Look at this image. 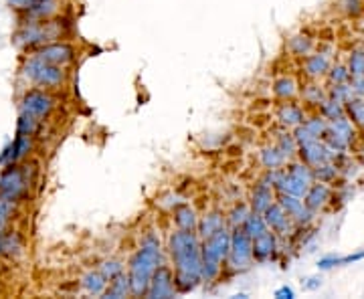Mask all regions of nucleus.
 <instances>
[{
    "label": "nucleus",
    "instance_id": "nucleus-1",
    "mask_svg": "<svg viewBox=\"0 0 364 299\" xmlns=\"http://www.w3.org/2000/svg\"><path fill=\"white\" fill-rule=\"evenodd\" d=\"M200 237L196 231H172L166 243L170 267L178 293H191L203 283V253Z\"/></svg>",
    "mask_w": 364,
    "mask_h": 299
},
{
    "label": "nucleus",
    "instance_id": "nucleus-2",
    "mask_svg": "<svg viewBox=\"0 0 364 299\" xmlns=\"http://www.w3.org/2000/svg\"><path fill=\"white\" fill-rule=\"evenodd\" d=\"M162 265V243L154 231H148L140 241V247L128 261V277L132 283V298H146L152 275Z\"/></svg>",
    "mask_w": 364,
    "mask_h": 299
},
{
    "label": "nucleus",
    "instance_id": "nucleus-3",
    "mask_svg": "<svg viewBox=\"0 0 364 299\" xmlns=\"http://www.w3.org/2000/svg\"><path fill=\"white\" fill-rule=\"evenodd\" d=\"M229 249H231V229L229 227L203 239L200 253H203V283L205 286H210L221 279L223 271L227 269Z\"/></svg>",
    "mask_w": 364,
    "mask_h": 299
},
{
    "label": "nucleus",
    "instance_id": "nucleus-4",
    "mask_svg": "<svg viewBox=\"0 0 364 299\" xmlns=\"http://www.w3.org/2000/svg\"><path fill=\"white\" fill-rule=\"evenodd\" d=\"M269 183L275 186L277 192H287V195L306 196L308 188L316 183L314 178V168L304 164L301 160H289L282 170H265L263 174Z\"/></svg>",
    "mask_w": 364,
    "mask_h": 299
},
{
    "label": "nucleus",
    "instance_id": "nucleus-5",
    "mask_svg": "<svg viewBox=\"0 0 364 299\" xmlns=\"http://www.w3.org/2000/svg\"><path fill=\"white\" fill-rule=\"evenodd\" d=\"M63 35V25L55 18H28L14 33V45L21 49H39L47 43L59 40Z\"/></svg>",
    "mask_w": 364,
    "mask_h": 299
},
{
    "label": "nucleus",
    "instance_id": "nucleus-6",
    "mask_svg": "<svg viewBox=\"0 0 364 299\" xmlns=\"http://www.w3.org/2000/svg\"><path fill=\"white\" fill-rule=\"evenodd\" d=\"M23 75H25L35 87L41 89H57L65 83V67L53 65L43 61L37 55H31L23 65Z\"/></svg>",
    "mask_w": 364,
    "mask_h": 299
},
{
    "label": "nucleus",
    "instance_id": "nucleus-7",
    "mask_svg": "<svg viewBox=\"0 0 364 299\" xmlns=\"http://www.w3.org/2000/svg\"><path fill=\"white\" fill-rule=\"evenodd\" d=\"M31 183H33L31 170H26V166H21V162L9 164L0 174V198L16 205L26 196Z\"/></svg>",
    "mask_w": 364,
    "mask_h": 299
},
{
    "label": "nucleus",
    "instance_id": "nucleus-8",
    "mask_svg": "<svg viewBox=\"0 0 364 299\" xmlns=\"http://www.w3.org/2000/svg\"><path fill=\"white\" fill-rule=\"evenodd\" d=\"M253 239L243 227L231 229V249L227 257V269L233 273H243L253 265Z\"/></svg>",
    "mask_w": 364,
    "mask_h": 299
},
{
    "label": "nucleus",
    "instance_id": "nucleus-9",
    "mask_svg": "<svg viewBox=\"0 0 364 299\" xmlns=\"http://www.w3.org/2000/svg\"><path fill=\"white\" fill-rule=\"evenodd\" d=\"M356 126L348 117H340L336 121H328V130L324 134V140L334 154H346L356 138Z\"/></svg>",
    "mask_w": 364,
    "mask_h": 299
},
{
    "label": "nucleus",
    "instance_id": "nucleus-10",
    "mask_svg": "<svg viewBox=\"0 0 364 299\" xmlns=\"http://www.w3.org/2000/svg\"><path fill=\"white\" fill-rule=\"evenodd\" d=\"M55 109V97L47 89H28V92L21 97V114L33 116L35 119H47Z\"/></svg>",
    "mask_w": 364,
    "mask_h": 299
},
{
    "label": "nucleus",
    "instance_id": "nucleus-11",
    "mask_svg": "<svg viewBox=\"0 0 364 299\" xmlns=\"http://www.w3.org/2000/svg\"><path fill=\"white\" fill-rule=\"evenodd\" d=\"M178 293L176 283H174V271L170 265H160L156 269V273L152 275V281L148 286L146 298L150 299H170Z\"/></svg>",
    "mask_w": 364,
    "mask_h": 299
},
{
    "label": "nucleus",
    "instance_id": "nucleus-12",
    "mask_svg": "<svg viewBox=\"0 0 364 299\" xmlns=\"http://www.w3.org/2000/svg\"><path fill=\"white\" fill-rule=\"evenodd\" d=\"M33 55H37V57H41V59L47 61V63H53V65L59 67L71 65V63L75 61V57H77L75 47L65 43V40H53V43H47V45H43L39 49H35Z\"/></svg>",
    "mask_w": 364,
    "mask_h": 299
},
{
    "label": "nucleus",
    "instance_id": "nucleus-13",
    "mask_svg": "<svg viewBox=\"0 0 364 299\" xmlns=\"http://www.w3.org/2000/svg\"><path fill=\"white\" fill-rule=\"evenodd\" d=\"M261 214H263V219L267 222V227H269L279 239H291V234L296 233V229H298L296 222L291 221V217L287 214L286 210H284V207H282L277 200L265 208Z\"/></svg>",
    "mask_w": 364,
    "mask_h": 299
},
{
    "label": "nucleus",
    "instance_id": "nucleus-14",
    "mask_svg": "<svg viewBox=\"0 0 364 299\" xmlns=\"http://www.w3.org/2000/svg\"><path fill=\"white\" fill-rule=\"evenodd\" d=\"M338 154H334L324 140H312V142L301 143L298 148V160H301L304 164H308L312 168L324 164V162H330Z\"/></svg>",
    "mask_w": 364,
    "mask_h": 299
},
{
    "label": "nucleus",
    "instance_id": "nucleus-15",
    "mask_svg": "<svg viewBox=\"0 0 364 299\" xmlns=\"http://www.w3.org/2000/svg\"><path fill=\"white\" fill-rule=\"evenodd\" d=\"M277 202L284 207L287 214L291 217V221L296 222V227H308L314 219L312 210H308L306 202L301 196L287 195V192H277Z\"/></svg>",
    "mask_w": 364,
    "mask_h": 299
},
{
    "label": "nucleus",
    "instance_id": "nucleus-16",
    "mask_svg": "<svg viewBox=\"0 0 364 299\" xmlns=\"http://www.w3.org/2000/svg\"><path fill=\"white\" fill-rule=\"evenodd\" d=\"M306 105H299L296 99H287V102H279L275 107V119L282 128L294 130L306 121Z\"/></svg>",
    "mask_w": 364,
    "mask_h": 299
},
{
    "label": "nucleus",
    "instance_id": "nucleus-17",
    "mask_svg": "<svg viewBox=\"0 0 364 299\" xmlns=\"http://www.w3.org/2000/svg\"><path fill=\"white\" fill-rule=\"evenodd\" d=\"M277 200V190L265 176H261L257 183L253 184L251 195H249V207L253 212H263L265 208Z\"/></svg>",
    "mask_w": 364,
    "mask_h": 299
},
{
    "label": "nucleus",
    "instance_id": "nucleus-18",
    "mask_svg": "<svg viewBox=\"0 0 364 299\" xmlns=\"http://www.w3.org/2000/svg\"><path fill=\"white\" fill-rule=\"evenodd\" d=\"M279 237L273 233L272 229L265 231L259 237L253 239V261L255 263H267V261H273L279 253Z\"/></svg>",
    "mask_w": 364,
    "mask_h": 299
},
{
    "label": "nucleus",
    "instance_id": "nucleus-19",
    "mask_svg": "<svg viewBox=\"0 0 364 299\" xmlns=\"http://www.w3.org/2000/svg\"><path fill=\"white\" fill-rule=\"evenodd\" d=\"M332 67L330 55L322 49L312 51L308 57L301 59V73L306 79H326V73Z\"/></svg>",
    "mask_w": 364,
    "mask_h": 299
},
{
    "label": "nucleus",
    "instance_id": "nucleus-20",
    "mask_svg": "<svg viewBox=\"0 0 364 299\" xmlns=\"http://www.w3.org/2000/svg\"><path fill=\"white\" fill-rule=\"evenodd\" d=\"M332 198H334V188H332V184H326V183H316L308 188V192L304 196V202H306V207L308 210H312L314 214H318V212H322L330 202H332Z\"/></svg>",
    "mask_w": 364,
    "mask_h": 299
},
{
    "label": "nucleus",
    "instance_id": "nucleus-21",
    "mask_svg": "<svg viewBox=\"0 0 364 299\" xmlns=\"http://www.w3.org/2000/svg\"><path fill=\"white\" fill-rule=\"evenodd\" d=\"M299 97L306 107L318 109L320 104L328 97V85H322L320 79H306L304 85L299 87Z\"/></svg>",
    "mask_w": 364,
    "mask_h": 299
},
{
    "label": "nucleus",
    "instance_id": "nucleus-22",
    "mask_svg": "<svg viewBox=\"0 0 364 299\" xmlns=\"http://www.w3.org/2000/svg\"><path fill=\"white\" fill-rule=\"evenodd\" d=\"M198 219L200 214L196 212V208L188 202H178L176 207L172 208V222L176 229L181 231H196L198 227Z\"/></svg>",
    "mask_w": 364,
    "mask_h": 299
},
{
    "label": "nucleus",
    "instance_id": "nucleus-23",
    "mask_svg": "<svg viewBox=\"0 0 364 299\" xmlns=\"http://www.w3.org/2000/svg\"><path fill=\"white\" fill-rule=\"evenodd\" d=\"M299 81L294 75H279L273 79L272 93L277 102H287V99H298L299 97Z\"/></svg>",
    "mask_w": 364,
    "mask_h": 299
},
{
    "label": "nucleus",
    "instance_id": "nucleus-24",
    "mask_svg": "<svg viewBox=\"0 0 364 299\" xmlns=\"http://www.w3.org/2000/svg\"><path fill=\"white\" fill-rule=\"evenodd\" d=\"M31 148H33V140H31V136H18L16 134V138L13 140V143L2 152V156H0V162L2 164H18L21 160H25L26 154L31 152Z\"/></svg>",
    "mask_w": 364,
    "mask_h": 299
},
{
    "label": "nucleus",
    "instance_id": "nucleus-25",
    "mask_svg": "<svg viewBox=\"0 0 364 299\" xmlns=\"http://www.w3.org/2000/svg\"><path fill=\"white\" fill-rule=\"evenodd\" d=\"M227 227V214L221 210H208L205 212L200 219H198V227H196V233L203 239H207L210 234H215L217 231H221Z\"/></svg>",
    "mask_w": 364,
    "mask_h": 299
},
{
    "label": "nucleus",
    "instance_id": "nucleus-26",
    "mask_svg": "<svg viewBox=\"0 0 364 299\" xmlns=\"http://www.w3.org/2000/svg\"><path fill=\"white\" fill-rule=\"evenodd\" d=\"M287 51H289L291 57L301 61L304 57H308L310 53L316 51V40L308 33H298V35L289 37V40H287Z\"/></svg>",
    "mask_w": 364,
    "mask_h": 299
},
{
    "label": "nucleus",
    "instance_id": "nucleus-27",
    "mask_svg": "<svg viewBox=\"0 0 364 299\" xmlns=\"http://www.w3.org/2000/svg\"><path fill=\"white\" fill-rule=\"evenodd\" d=\"M128 295H132V283H130V277H128V271H124V273L114 277V279L107 283L102 298L122 299V298H128Z\"/></svg>",
    "mask_w": 364,
    "mask_h": 299
},
{
    "label": "nucleus",
    "instance_id": "nucleus-28",
    "mask_svg": "<svg viewBox=\"0 0 364 299\" xmlns=\"http://www.w3.org/2000/svg\"><path fill=\"white\" fill-rule=\"evenodd\" d=\"M287 162H289V160L279 152V148H277L275 143H273V146L261 148L259 164L263 166V170H282Z\"/></svg>",
    "mask_w": 364,
    "mask_h": 299
},
{
    "label": "nucleus",
    "instance_id": "nucleus-29",
    "mask_svg": "<svg viewBox=\"0 0 364 299\" xmlns=\"http://www.w3.org/2000/svg\"><path fill=\"white\" fill-rule=\"evenodd\" d=\"M275 146L279 148V152L287 158V160H296L298 158V142H296V136H294V130H287V128H282V130L275 134Z\"/></svg>",
    "mask_w": 364,
    "mask_h": 299
},
{
    "label": "nucleus",
    "instance_id": "nucleus-30",
    "mask_svg": "<svg viewBox=\"0 0 364 299\" xmlns=\"http://www.w3.org/2000/svg\"><path fill=\"white\" fill-rule=\"evenodd\" d=\"M364 259V249L363 251H356L350 255H344V257H336V255H326L322 259L318 261V269L320 271H330L334 267H344V265H352V263H358Z\"/></svg>",
    "mask_w": 364,
    "mask_h": 299
},
{
    "label": "nucleus",
    "instance_id": "nucleus-31",
    "mask_svg": "<svg viewBox=\"0 0 364 299\" xmlns=\"http://www.w3.org/2000/svg\"><path fill=\"white\" fill-rule=\"evenodd\" d=\"M107 283H109L107 277H105L100 269L87 271V273L83 275V279H81V286H83V289H85L90 295H104Z\"/></svg>",
    "mask_w": 364,
    "mask_h": 299
},
{
    "label": "nucleus",
    "instance_id": "nucleus-32",
    "mask_svg": "<svg viewBox=\"0 0 364 299\" xmlns=\"http://www.w3.org/2000/svg\"><path fill=\"white\" fill-rule=\"evenodd\" d=\"M342 176V170H340L338 160H330V162H324L320 166L314 168V178L318 183H326V184H334Z\"/></svg>",
    "mask_w": 364,
    "mask_h": 299
},
{
    "label": "nucleus",
    "instance_id": "nucleus-33",
    "mask_svg": "<svg viewBox=\"0 0 364 299\" xmlns=\"http://www.w3.org/2000/svg\"><path fill=\"white\" fill-rule=\"evenodd\" d=\"M346 117L356 126V130H364V95H354L346 104Z\"/></svg>",
    "mask_w": 364,
    "mask_h": 299
},
{
    "label": "nucleus",
    "instance_id": "nucleus-34",
    "mask_svg": "<svg viewBox=\"0 0 364 299\" xmlns=\"http://www.w3.org/2000/svg\"><path fill=\"white\" fill-rule=\"evenodd\" d=\"M251 212H253V210L249 207V202H235L233 207L225 212V214H227V227H229V229L243 227Z\"/></svg>",
    "mask_w": 364,
    "mask_h": 299
},
{
    "label": "nucleus",
    "instance_id": "nucleus-35",
    "mask_svg": "<svg viewBox=\"0 0 364 299\" xmlns=\"http://www.w3.org/2000/svg\"><path fill=\"white\" fill-rule=\"evenodd\" d=\"M318 114L324 116L328 121H336L340 117H346V107H344L342 102H338V99H334V97L328 95L324 102L320 104V107H318Z\"/></svg>",
    "mask_w": 364,
    "mask_h": 299
},
{
    "label": "nucleus",
    "instance_id": "nucleus-36",
    "mask_svg": "<svg viewBox=\"0 0 364 299\" xmlns=\"http://www.w3.org/2000/svg\"><path fill=\"white\" fill-rule=\"evenodd\" d=\"M346 65H348L352 77H364V47H354L348 53Z\"/></svg>",
    "mask_w": 364,
    "mask_h": 299
},
{
    "label": "nucleus",
    "instance_id": "nucleus-37",
    "mask_svg": "<svg viewBox=\"0 0 364 299\" xmlns=\"http://www.w3.org/2000/svg\"><path fill=\"white\" fill-rule=\"evenodd\" d=\"M243 229H245V233L251 237V239H255V237H259L265 231H269V227H267V222L263 219V214L261 212H251L247 217V221L243 224Z\"/></svg>",
    "mask_w": 364,
    "mask_h": 299
},
{
    "label": "nucleus",
    "instance_id": "nucleus-38",
    "mask_svg": "<svg viewBox=\"0 0 364 299\" xmlns=\"http://www.w3.org/2000/svg\"><path fill=\"white\" fill-rule=\"evenodd\" d=\"M352 79L350 71L346 63H332L330 71L326 73V85H338V83H348Z\"/></svg>",
    "mask_w": 364,
    "mask_h": 299
},
{
    "label": "nucleus",
    "instance_id": "nucleus-39",
    "mask_svg": "<svg viewBox=\"0 0 364 299\" xmlns=\"http://www.w3.org/2000/svg\"><path fill=\"white\" fill-rule=\"evenodd\" d=\"M41 128L39 119H35L33 116H26V114H21L18 116V121H16V134L18 136H35Z\"/></svg>",
    "mask_w": 364,
    "mask_h": 299
},
{
    "label": "nucleus",
    "instance_id": "nucleus-40",
    "mask_svg": "<svg viewBox=\"0 0 364 299\" xmlns=\"http://www.w3.org/2000/svg\"><path fill=\"white\" fill-rule=\"evenodd\" d=\"M304 126L310 130L314 138H324L326 130H328V119L324 116H320L318 112L314 114V116L306 117V121H304Z\"/></svg>",
    "mask_w": 364,
    "mask_h": 299
},
{
    "label": "nucleus",
    "instance_id": "nucleus-41",
    "mask_svg": "<svg viewBox=\"0 0 364 299\" xmlns=\"http://www.w3.org/2000/svg\"><path fill=\"white\" fill-rule=\"evenodd\" d=\"M338 9L348 18H358L364 14V0H338Z\"/></svg>",
    "mask_w": 364,
    "mask_h": 299
},
{
    "label": "nucleus",
    "instance_id": "nucleus-42",
    "mask_svg": "<svg viewBox=\"0 0 364 299\" xmlns=\"http://www.w3.org/2000/svg\"><path fill=\"white\" fill-rule=\"evenodd\" d=\"M328 95L338 99L342 104H346L350 97H354V92L350 87V81L348 83H338V85H328Z\"/></svg>",
    "mask_w": 364,
    "mask_h": 299
},
{
    "label": "nucleus",
    "instance_id": "nucleus-43",
    "mask_svg": "<svg viewBox=\"0 0 364 299\" xmlns=\"http://www.w3.org/2000/svg\"><path fill=\"white\" fill-rule=\"evenodd\" d=\"M100 271L107 277V281H112L114 277H117V275H122L126 269H124V263L117 259H107L104 261L102 265H100Z\"/></svg>",
    "mask_w": 364,
    "mask_h": 299
},
{
    "label": "nucleus",
    "instance_id": "nucleus-44",
    "mask_svg": "<svg viewBox=\"0 0 364 299\" xmlns=\"http://www.w3.org/2000/svg\"><path fill=\"white\" fill-rule=\"evenodd\" d=\"M13 212H14L13 202H9V200L0 198V237H2L4 231H6V227H9V222H11Z\"/></svg>",
    "mask_w": 364,
    "mask_h": 299
},
{
    "label": "nucleus",
    "instance_id": "nucleus-45",
    "mask_svg": "<svg viewBox=\"0 0 364 299\" xmlns=\"http://www.w3.org/2000/svg\"><path fill=\"white\" fill-rule=\"evenodd\" d=\"M43 2H49V0H9L11 9H14V11H18V13L23 14H28L31 11H35Z\"/></svg>",
    "mask_w": 364,
    "mask_h": 299
},
{
    "label": "nucleus",
    "instance_id": "nucleus-46",
    "mask_svg": "<svg viewBox=\"0 0 364 299\" xmlns=\"http://www.w3.org/2000/svg\"><path fill=\"white\" fill-rule=\"evenodd\" d=\"M273 295H275L277 299H294V298H296V291H294L291 287L284 286V287H279V289H277V291H275Z\"/></svg>",
    "mask_w": 364,
    "mask_h": 299
},
{
    "label": "nucleus",
    "instance_id": "nucleus-47",
    "mask_svg": "<svg viewBox=\"0 0 364 299\" xmlns=\"http://www.w3.org/2000/svg\"><path fill=\"white\" fill-rule=\"evenodd\" d=\"M350 87L354 95H364V77H352Z\"/></svg>",
    "mask_w": 364,
    "mask_h": 299
},
{
    "label": "nucleus",
    "instance_id": "nucleus-48",
    "mask_svg": "<svg viewBox=\"0 0 364 299\" xmlns=\"http://www.w3.org/2000/svg\"><path fill=\"white\" fill-rule=\"evenodd\" d=\"M320 286H322V279H320V277H308L306 283H304L306 289H318Z\"/></svg>",
    "mask_w": 364,
    "mask_h": 299
}]
</instances>
